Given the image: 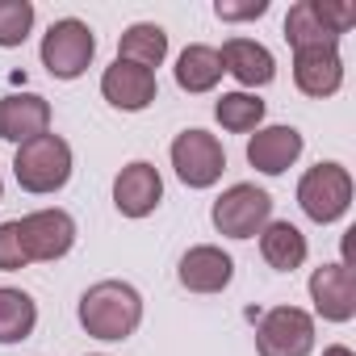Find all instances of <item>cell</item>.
I'll list each match as a JSON object with an SVG mask.
<instances>
[{"label": "cell", "instance_id": "cell-1", "mask_svg": "<svg viewBox=\"0 0 356 356\" xmlns=\"http://www.w3.org/2000/svg\"><path fill=\"white\" fill-rule=\"evenodd\" d=\"M76 318L80 327L101 339V343H122L130 339L138 327H143V293L130 285V281H118V277H105L97 285H88L80 293V306H76Z\"/></svg>", "mask_w": 356, "mask_h": 356}, {"label": "cell", "instance_id": "cell-2", "mask_svg": "<svg viewBox=\"0 0 356 356\" xmlns=\"http://www.w3.org/2000/svg\"><path fill=\"white\" fill-rule=\"evenodd\" d=\"M72 172H76L72 143L63 134H55V130H47V134L22 143L13 151V181L34 197H51V193L67 189Z\"/></svg>", "mask_w": 356, "mask_h": 356}, {"label": "cell", "instance_id": "cell-3", "mask_svg": "<svg viewBox=\"0 0 356 356\" xmlns=\"http://www.w3.org/2000/svg\"><path fill=\"white\" fill-rule=\"evenodd\" d=\"M352 172L339 163V159H318L314 168L302 172V181H298V206L310 222L318 227H331L339 218H348L352 210Z\"/></svg>", "mask_w": 356, "mask_h": 356}, {"label": "cell", "instance_id": "cell-4", "mask_svg": "<svg viewBox=\"0 0 356 356\" xmlns=\"http://www.w3.org/2000/svg\"><path fill=\"white\" fill-rule=\"evenodd\" d=\"M38 59L47 67V76L55 80H80L92 59H97V34L88 22L80 17H59L47 26L42 42H38Z\"/></svg>", "mask_w": 356, "mask_h": 356}, {"label": "cell", "instance_id": "cell-5", "mask_svg": "<svg viewBox=\"0 0 356 356\" xmlns=\"http://www.w3.org/2000/svg\"><path fill=\"white\" fill-rule=\"evenodd\" d=\"M210 222L227 239H256L273 222V193L252 185V181L227 185L210 206Z\"/></svg>", "mask_w": 356, "mask_h": 356}, {"label": "cell", "instance_id": "cell-6", "mask_svg": "<svg viewBox=\"0 0 356 356\" xmlns=\"http://www.w3.org/2000/svg\"><path fill=\"white\" fill-rule=\"evenodd\" d=\"M168 159L185 189H214L227 172V147L218 143V134H210L202 126H189L176 134L168 147Z\"/></svg>", "mask_w": 356, "mask_h": 356}, {"label": "cell", "instance_id": "cell-7", "mask_svg": "<svg viewBox=\"0 0 356 356\" xmlns=\"http://www.w3.org/2000/svg\"><path fill=\"white\" fill-rule=\"evenodd\" d=\"M22 227V243H26V256L30 264H55L63 260L72 248H76V218L63 210V206H42V210H30L17 218Z\"/></svg>", "mask_w": 356, "mask_h": 356}, {"label": "cell", "instance_id": "cell-8", "mask_svg": "<svg viewBox=\"0 0 356 356\" xmlns=\"http://www.w3.org/2000/svg\"><path fill=\"white\" fill-rule=\"evenodd\" d=\"M314 314L302 306H273L256 323V356H310Z\"/></svg>", "mask_w": 356, "mask_h": 356}, {"label": "cell", "instance_id": "cell-9", "mask_svg": "<svg viewBox=\"0 0 356 356\" xmlns=\"http://www.w3.org/2000/svg\"><path fill=\"white\" fill-rule=\"evenodd\" d=\"M163 206V176L151 159H130L113 176V210L122 218H151Z\"/></svg>", "mask_w": 356, "mask_h": 356}, {"label": "cell", "instance_id": "cell-10", "mask_svg": "<svg viewBox=\"0 0 356 356\" xmlns=\"http://www.w3.org/2000/svg\"><path fill=\"white\" fill-rule=\"evenodd\" d=\"M314 314L323 323H352L356 318V268L348 264H318L306 281Z\"/></svg>", "mask_w": 356, "mask_h": 356}, {"label": "cell", "instance_id": "cell-11", "mask_svg": "<svg viewBox=\"0 0 356 356\" xmlns=\"http://www.w3.org/2000/svg\"><path fill=\"white\" fill-rule=\"evenodd\" d=\"M176 281H181L189 293H202V298L222 293L235 281V256L222 252L218 243H193L181 256V264H176Z\"/></svg>", "mask_w": 356, "mask_h": 356}, {"label": "cell", "instance_id": "cell-12", "mask_svg": "<svg viewBox=\"0 0 356 356\" xmlns=\"http://www.w3.org/2000/svg\"><path fill=\"white\" fill-rule=\"evenodd\" d=\"M306 151V138L298 126L277 122V126H260L256 134H248V163L260 176H285Z\"/></svg>", "mask_w": 356, "mask_h": 356}, {"label": "cell", "instance_id": "cell-13", "mask_svg": "<svg viewBox=\"0 0 356 356\" xmlns=\"http://www.w3.org/2000/svg\"><path fill=\"white\" fill-rule=\"evenodd\" d=\"M101 97L122 109V113H143L155 105L159 97V80L155 72L138 67V63H126V59H113L105 72H101Z\"/></svg>", "mask_w": 356, "mask_h": 356}, {"label": "cell", "instance_id": "cell-14", "mask_svg": "<svg viewBox=\"0 0 356 356\" xmlns=\"http://www.w3.org/2000/svg\"><path fill=\"white\" fill-rule=\"evenodd\" d=\"M218 59H222V72L243 88V92H256V88H268L277 80V59L264 42L256 38H227L218 47Z\"/></svg>", "mask_w": 356, "mask_h": 356}, {"label": "cell", "instance_id": "cell-15", "mask_svg": "<svg viewBox=\"0 0 356 356\" xmlns=\"http://www.w3.org/2000/svg\"><path fill=\"white\" fill-rule=\"evenodd\" d=\"M293 84L302 97L327 101L343 88V55L339 47H310V51H293Z\"/></svg>", "mask_w": 356, "mask_h": 356}, {"label": "cell", "instance_id": "cell-16", "mask_svg": "<svg viewBox=\"0 0 356 356\" xmlns=\"http://www.w3.org/2000/svg\"><path fill=\"white\" fill-rule=\"evenodd\" d=\"M51 130V101L42 92H9L0 97V138L22 147Z\"/></svg>", "mask_w": 356, "mask_h": 356}, {"label": "cell", "instance_id": "cell-17", "mask_svg": "<svg viewBox=\"0 0 356 356\" xmlns=\"http://www.w3.org/2000/svg\"><path fill=\"white\" fill-rule=\"evenodd\" d=\"M172 76H176V88H181V92L202 97V92H214L227 72H222L218 47H210V42H189L181 55H176Z\"/></svg>", "mask_w": 356, "mask_h": 356}, {"label": "cell", "instance_id": "cell-18", "mask_svg": "<svg viewBox=\"0 0 356 356\" xmlns=\"http://www.w3.org/2000/svg\"><path fill=\"white\" fill-rule=\"evenodd\" d=\"M256 239H260L264 264L277 268V273H298V268L306 264V256H310V243H306L302 227H293L289 218H273Z\"/></svg>", "mask_w": 356, "mask_h": 356}, {"label": "cell", "instance_id": "cell-19", "mask_svg": "<svg viewBox=\"0 0 356 356\" xmlns=\"http://www.w3.org/2000/svg\"><path fill=\"white\" fill-rule=\"evenodd\" d=\"M118 59L138 63L147 72L163 67V59H168V30L159 22H134V26H126L122 38H118Z\"/></svg>", "mask_w": 356, "mask_h": 356}, {"label": "cell", "instance_id": "cell-20", "mask_svg": "<svg viewBox=\"0 0 356 356\" xmlns=\"http://www.w3.org/2000/svg\"><path fill=\"white\" fill-rule=\"evenodd\" d=\"M38 327V302L34 293L17 285H0V343H26Z\"/></svg>", "mask_w": 356, "mask_h": 356}, {"label": "cell", "instance_id": "cell-21", "mask_svg": "<svg viewBox=\"0 0 356 356\" xmlns=\"http://www.w3.org/2000/svg\"><path fill=\"white\" fill-rule=\"evenodd\" d=\"M264 113H268V105L260 101V92L235 88V92H222V97L214 101V122H218L227 134H256V130L264 126Z\"/></svg>", "mask_w": 356, "mask_h": 356}, {"label": "cell", "instance_id": "cell-22", "mask_svg": "<svg viewBox=\"0 0 356 356\" xmlns=\"http://www.w3.org/2000/svg\"><path fill=\"white\" fill-rule=\"evenodd\" d=\"M281 34H285L289 51H310V47H339V38H335V34H327V26L318 22V13H314V0H298V5H289Z\"/></svg>", "mask_w": 356, "mask_h": 356}, {"label": "cell", "instance_id": "cell-23", "mask_svg": "<svg viewBox=\"0 0 356 356\" xmlns=\"http://www.w3.org/2000/svg\"><path fill=\"white\" fill-rule=\"evenodd\" d=\"M38 9L34 0H0V51L26 47V38L34 34Z\"/></svg>", "mask_w": 356, "mask_h": 356}, {"label": "cell", "instance_id": "cell-24", "mask_svg": "<svg viewBox=\"0 0 356 356\" xmlns=\"http://www.w3.org/2000/svg\"><path fill=\"white\" fill-rule=\"evenodd\" d=\"M26 264H30V256H26V243H22V227H17V218L0 222V273H22Z\"/></svg>", "mask_w": 356, "mask_h": 356}, {"label": "cell", "instance_id": "cell-25", "mask_svg": "<svg viewBox=\"0 0 356 356\" xmlns=\"http://www.w3.org/2000/svg\"><path fill=\"white\" fill-rule=\"evenodd\" d=\"M314 13L327 26V34H335V38H343L356 26V5L352 0H314Z\"/></svg>", "mask_w": 356, "mask_h": 356}, {"label": "cell", "instance_id": "cell-26", "mask_svg": "<svg viewBox=\"0 0 356 356\" xmlns=\"http://www.w3.org/2000/svg\"><path fill=\"white\" fill-rule=\"evenodd\" d=\"M273 5L268 0H214V17L227 26H243V22H260Z\"/></svg>", "mask_w": 356, "mask_h": 356}, {"label": "cell", "instance_id": "cell-27", "mask_svg": "<svg viewBox=\"0 0 356 356\" xmlns=\"http://www.w3.org/2000/svg\"><path fill=\"white\" fill-rule=\"evenodd\" d=\"M323 356H356V352H352L348 343H327V348H323Z\"/></svg>", "mask_w": 356, "mask_h": 356}, {"label": "cell", "instance_id": "cell-28", "mask_svg": "<svg viewBox=\"0 0 356 356\" xmlns=\"http://www.w3.org/2000/svg\"><path fill=\"white\" fill-rule=\"evenodd\" d=\"M0 202H5V181H0Z\"/></svg>", "mask_w": 356, "mask_h": 356}, {"label": "cell", "instance_id": "cell-29", "mask_svg": "<svg viewBox=\"0 0 356 356\" xmlns=\"http://www.w3.org/2000/svg\"><path fill=\"white\" fill-rule=\"evenodd\" d=\"M88 356H109V352H88Z\"/></svg>", "mask_w": 356, "mask_h": 356}]
</instances>
